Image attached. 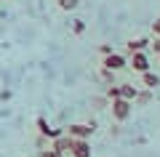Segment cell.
Segmentation results:
<instances>
[{
	"label": "cell",
	"instance_id": "2e32d148",
	"mask_svg": "<svg viewBox=\"0 0 160 157\" xmlns=\"http://www.w3.org/2000/svg\"><path fill=\"white\" fill-rule=\"evenodd\" d=\"M107 99H109V101H112V99H120V88H118V85L107 88Z\"/></svg>",
	"mask_w": 160,
	"mask_h": 157
},
{
	"label": "cell",
	"instance_id": "7c38bea8",
	"mask_svg": "<svg viewBox=\"0 0 160 157\" xmlns=\"http://www.w3.org/2000/svg\"><path fill=\"white\" fill-rule=\"evenodd\" d=\"M56 3H59L62 11H75V8L80 6V0H56Z\"/></svg>",
	"mask_w": 160,
	"mask_h": 157
},
{
	"label": "cell",
	"instance_id": "30bf717a",
	"mask_svg": "<svg viewBox=\"0 0 160 157\" xmlns=\"http://www.w3.org/2000/svg\"><path fill=\"white\" fill-rule=\"evenodd\" d=\"M149 45V40H144V37H133V40H128L126 43V51L128 53H136V51H144Z\"/></svg>",
	"mask_w": 160,
	"mask_h": 157
},
{
	"label": "cell",
	"instance_id": "9c48e42d",
	"mask_svg": "<svg viewBox=\"0 0 160 157\" xmlns=\"http://www.w3.org/2000/svg\"><path fill=\"white\" fill-rule=\"evenodd\" d=\"M142 85H144V88H149V91H155L160 85V77L152 72V69H147V72H142Z\"/></svg>",
	"mask_w": 160,
	"mask_h": 157
},
{
	"label": "cell",
	"instance_id": "8fae6325",
	"mask_svg": "<svg viewBox=\"0 0 160 157\" xmlns=\"http://www.w3.org/2000/svg\"><path fill=\"white\" fill-rule=\"evenodd\" d=\"M149 101H152V91H149V88H144V91H139V93H136V104H142V107H144V104H149Z\"/></svg>",
	"mask_w": 160,
	"mask_h": 157
},
{
	"label": "cell",
	"instance_id": "6da1fadb",
	"mask_svg": "<svg viewBox=\"0 0 160 157\" xmlns=\"http://www.w3.org/2000/svg\"><path fill=\"white\" fill-rule=\"evenodd\" d=\"M131 109H133V104L126 101V99H112L109 101V112H112L115 123H126V120L131 117Z\"/></svg>",
	"mask_w": 160,
	"mask_h": 157
},
{
	"label": "cell",
	"instance_id": "8992f818",
	"mask_svg": "<svg viewBox=\"0 0 160 157\" xmlns=\"http://www.w3.org/2000/svg\"><path fill=\"white\" fill-rule=\"evenodd\" d=\"M38 130H40V136H43V139H51V141L56 139V136L64 133V128H51L46 117H38Z\"/></svg>",
	"mask_w": 160,
	"mask_h": 157
},
{
	"label": "cell",
	"instance_id": "9a60e30c",
	"mask_svg": "<svg viewBox=\"0 0 160 157\" xmlns=\"http://www.w3.org/2000/svg\"><path fill=\"white\" fill-rule=\"evenodd\" d=\"M72 32H75V35H83V32H86V22H83V19H78V22L72 24Z\"/></svg>",
	"mask_w": 160,
	"mask_h": 157
},
{
	"label": "cell",
	"instance_id": "7402d4cb",
	"mask_svg": "<svg viewBox=\"0 0 160 157\" xmlns=\"http://www.w3.org/2000/svg\"><path fill=\"white\" fill-rule=\"evenodd\" d=\"M158 56H160V53H158Z\"/></svg>",
	"mask_w": 160,
	"mask_h": 157
},
{
	"label": "cell",
	"instance_id": "3957f363",
	"mask_svg": "<svg viewBox=\"0 0 160 157\" xmlns=\"http://www.w3.org/2000/svg\"><path fill=\"white\" fill-rule=\"evenodd\" d=\"M102 67H104V69H109V72H120V69H126V67H128V59L112 51L109 56H104V59H102Z\"/></svg>",
	"mask_w": 160,
	"mask_h": 157
},
{
	"label": "cell",
	"instance_id": "5b68a950",
	"mask_svg": "<svg viewBox=\"0 0 160 157\" xmlns=\"http://www.w3.org/2000/svg\"><path fill=\"white\" fill-rule=\"evenodd\" d=\"M91 141L88 139H75L72 141V149H69V157H91Z\"/></svg>",
	"mask_w": 160,
	"mask_h": 157
},
{
	"label": "cell",
	"instance_id": "d6986e66",
	"mask_svg": "<svg viewBox=\"0 0 160 157\" xmlns=\"http://www.w3.org/2000/svg\"><path fill=\"white\" fill-rule=\"evenodd\" d=\"M99 51H102V56H109V53H112V45H102Z\"/></svg>",
	"mask_w": 160,
	"mask_h": 157
},
{
	"label": "cell",
	"instance_id": "ffe728a7",
	"mask_svg": "<svg viewBox=\"0 0 160 157\" xmlns=\"http://www.w3.org/2000/svg\"><path fill=\"white\" fill-rule=\"evenodd\" d=\"M152 48H155V53H160V37H155V43H152Z\"/></svg>",
	"mask_w": 160,
	"mask_h": 157
},
{
	"label": "cell",
	"instance_id": "ac0fdd59",
	"mask_svg": "<svg viewBox=\"0 0 160 157\" xmlns=\"http://www.w3.org/2000/svg\"><path fill=\"white\" fill-rule=\"evenodd\" d=\"M40 157H62L59 152H53V149H48V152H40Z\"/></svg>",
	"mask_w": 160,
	"mask_h": 157
},
{
	"label": "cell",
	"instance_id": "e0dca14e",
	"mask_svg": "<svg viewBox=\"0 0 160 157\" xmlns=\"http://www.w3.org/2000/svg\"><path fill=\"white\" fill-rule=\"evenodd\" d=\"M152 35H155V37H160V19H155V22H152Z\"/></svg>",
	"mask_w": 160,
	"mask_h": 157
},
{
	"label": "cell",
	"instance_id": "7a4b0ae2",
	"mask_svg": "<svg viewBox=\"0 0 160 157\" xmlns=\"http://www.w3.org/2000/svg\"><path fill=\"white\" fill-rule=\"evenodd\" d=\"M93 130H96L93 123H72L69 128H64V133L72 136V139H91Z\"/></svg>",
	"mask_w": 160,
	"mask_h": 157
},
{
	"label": "cell",
	"instance_id": "44dd1931",
	"mask_svg": "<svg viewBox=\"0 0 160 157\" xmlns=\"http://www.w3.org/2000/svg\"><path fill=\"white\" fill-rule=\"evenodd\" d=\"M62 157H69V155H62Z\"/></svg>",
	"mask_w": 160,
	"mask_h": 157
},
{
	"label": "cell",
	"instance_id": "ba28073f",
	"mask_svg": "<svg viewBox=\"0 0 160 157\" xmlns=\"http://www.w3.org/2000/svg\"><path fill=\"white\" fill-rule=\"evenodd\" d=\"M118 88H120V99L131 101V104H133V101H136V93H139V88H136V85H133V83H120Z\"/></svg>",
	"mask_w": 160,
	"mask_h": 157
},
{
	"label": "cell",
	"instance_id": "5bb4252c",
	"mask_svg": "<svg viewBox=\"0 0 160 157\" xmlns=\"http://www.w3.org/2000/svg\"><path fill=\"white\" fill-rule=\"evenodd\" d=\"M99 80H104V83H109V85H115L112 80H115V72H109V69H99Z\"/></svg>",
	"mask_w": 160,
	"mask_h": 157
},
{
	"label": "cell",
	"instance_id": "4fadbf2b",
	"mask_svg": "<svg viewBox=\"0 0 160 157\" xmlns=\"http://www.w3.org/2000/svg\"><path fill=\"white\" fill-rule=\"evenodd\" d=\"M107 96H93V99H91V107L93 109H104V107H107Z\"/></svg>",
	"mask_w": 160,
	"mask_h": 157
},
{
	"label": "cell",
	"instance_id": "52a82bcc",
	"mask_svg": "<svg viewBox=\"0 0 160 157\" xmlns=\"http://www.w3.org/2000/svg\"><path fill=\"white\" fill-rule=\"evenodd\" d=\"M72 136H67V133H62V136H56V139H53V146L51 149L53 152H59V155H69V149H72Z\"/></svg>",
	"mask_w": 160,
	"mask_h": 157
},
{
	"label": "cell",
	"instance_id": "277c9868",
	"mask_svg": "<svg viewBox=\"0 0 160 157\" xmlns=\"http://www.w3.org/2000/svg\"><path fill=\"white\" fill-rule=\"evenodd\" d=\"M128 67L133 69V72H147L149 69V59H147V53L144 51H136V53H131V59H128Z\"/></svg>",
	"mask_w": 160,
	"mask_h": 157
}]
</instances>
